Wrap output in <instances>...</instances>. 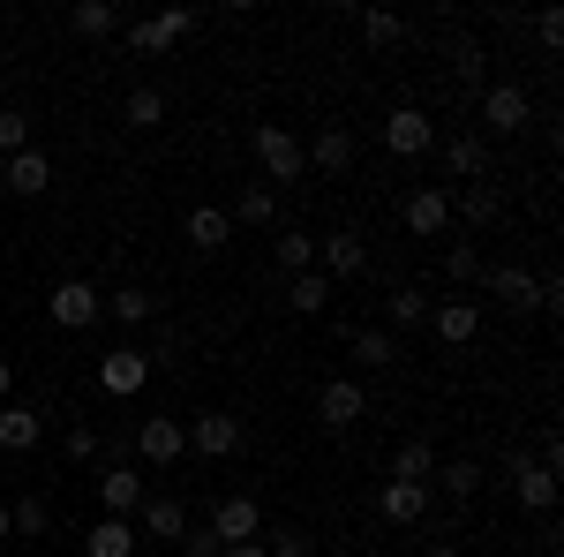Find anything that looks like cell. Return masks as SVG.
Wrapping results in <instances>:
<instances>
[{"instance_id":"cell-5","label":"cell","mask_w":564,"mask_h":557,"mask_svg":"<svg viewBox=\"0 0 564 557\" xmlns=\"http://www.w3.org/2000/svg\"><path fill=\"white\" fill-rule=\"evenodd\" d=\"M481 121H489V136H520L534 121V106H527L520 84H489L481 90Z\"/></svg>"},{"instance_id":"cell-40","label":"cell","mask_w":564,"mask_h":557,"mask_svg":"<svg viewBox=\"0 0 564 557\" xmlns=\"http://www.w3.org/2000/svg\"><path fill=\"white\" fill-rule=\"evenodd\" d=\"M452 84H459V90L481 84V45H452Z\"/></svg>"},{"instance_id":"cell-34","label":"cell","mask_w":564,"mask_h":557,"mask_svg":"<svg viewBox=\"0 0 564 557\" xmlns=\"http://www.w3.org/2000/svg\"><path fill=\"white\" fill-rule=\"evenodd\" d=\"M106 309H113L121 324H151V317H159V301L143 294V287H121V294H106Z\"/></svg>"},{"instance_id":"cell-42","label":"cell","mask_w":564,"mask_h":557,"mask_svg":"<svg viewBox=\"0 0 564 557\" xmlns=\"http://www.w3.org/2000/svg\"><path fill=\"white\" fill-rule=\"evenodd\" d=\"M61 444H68V460H98V429H90V422H76Z\"/></svg>"},{"instance_id":"cell-17","label":"cell","mask_w":564,"mask_h":557,"mask_svg":"<svg viewBox=\"0 0 564 557\" xmlns=\"http://www.w3.org/2000/svg\"><path fill=\"white\" fill-rule=\"evenodd\" d=\"M377 513H384L391 527H414V519L430 513V482H384V490H377Z\"/></svg>"},{"instance_id":"cell-26","label":"cell","mask_w":564,"mask_h":557,"mask_svg":"<svg viewBox=\"0 0 564 557\" xmlns=\"http://www.w3.org/2000/svg\"><path fill=\"white\" fill-rule=\"evenodd\" d=\"M384 317L399 324V332H414V324H430V294H422V287H391V294H384Z\"/></svg>"},{"instance_id":"cell-30","label":"cell","mask_w":564,"mask_h":557,"mask_svg":"<svg viewBox=\"0 0 564 557\" xmlns=\"http://www.w3.org/2000/svg\"><path fill=\"white\" fill-rule=\"evenodd\" d=\"M436 490L467 505V497H475V490H481V468H475V460H436Z\"/></svg>"},{"instance_id":"cell-41","label":"cell","mask_w":564,"mask_h":557,"mask_svg":"<svg viewBox=\"0 0 564 557\" xmlns=\"http://www.w3.org/2000/svg\"><path fill=\"white\" fill-rule=\"evenodd\" d=\"M263 557H316V543H308L302 527H279V535L263 543Z\"/></svg>"},{"instance_id":"cell-32","label":"cell","mask_w":564,"mask_h":557,"mask_svg":"<svg viewBox=\"0 0 564 557\" xmlns=\"http://www.w3.org/2000/svg\"><path fill=\"white\" fill-rule=\"evenodd\" d=\"M121 121H129V129H159V121H166V98H159L151 84H135L129 106H121Z\"/></svg>"},{"instance_id":"cell-9","label":"cell","mask_w":564,"mask_h":557,"mask_svg":"<svg viewBox=\"0 0 564 557\" xmlns=\"http://www.w3.org/2000/svg\"><path fill=\"white\" fill-rule=\"evenodd\" d=\"M361 415H369V392L354 385V377H332V385L316 392V422L324 429H354Z\"/></svg>"},{"instance_id":"cell-20","label":"cell","mask_w":564,"mask_h":557,"mask_svg":"<svg viewBox=\"0 0 564 557\" xmlns=\"http://www.w3.org/2000/svg\"><path fill=\"white\" fill-rule=\"evenodd\" d=\"M135 519H143L151 543H181V535H188V505H181V497H143Z\"/></svg>"},{"instance_id":"cell-49","label":"cell","mask_w":564,"mask_h":557,"mask_svg":"<svg viewBox=\"0 0 564 557\" xmlns=\"http://www.w3.org/2000/svg\"><path fill=\"white\" fill-rule=\"evenodd\" d=\"M316 557H332V550H316Z\"/></svg>"},{"instance_id":"cell-39","label":"cell","mask_w":564,"mask_h":557,"mask_svg":"<svg viewBox=\"0 0 564 557\" xmlns=\"http://www.w3.org/2000/svg\"><path fill=\"white\" fill-rule=\"evenodd\" d=\"M0 151H8V159H15V151H31V114L0 106Z\"/></svg>"},{"instance_id":"cell-28","label":"cell","mask_w":564,"mask_h":557,"mask_svg":"<svg viewBox=\"0 0 564 557\" xmlns=\"http://www.w3.org/2000/svg\"><path fill=\"white\" fill-rule=\"evenodd\" d=\"M188 242H196V249H226V242H234V218L212 212V204H196V212H188Z\"/></svg>"},{"instance_id":"cell-21","label":"cell","mask_w":564,"mask_h":557,"mask_svg":"<svg viewBox=\"0 0 564 557\" xmlns=\"http://www.w3.org/2000/svg\"><path fill=\"white\" fill-rule=\"evenodd\" d=\"M84 557H135V527L129 519H90V535H84Z\"/></svg>"},{"instance_id":"cell-31","label":"cell","mask_w":564,"mask_h":557,"mask_svg":"<svg viewBox=\"0 0 564 557\" xmlns=\"http://www.w3.org/2000/svg\"><path fill=\"white\" fill-rule=\"evenodd\" d=\"M279 271H286V279H294V271H316V234L286 226V234H279Z\"/></svg>"},{"instance_id":"cell-10","label":"cell","mask_w":564,"mask_h":557,"mask_svg":"<svg viewBox=\"0 0 564 557\" xmlns=\"http://www.w3.org/2000/svg\"><path fill=\"white\" fill-rule=\"evenodd\" d=\"M481 279H489V294L505 301L512 317H534V309H542V279L520 271V264H497V271H481Z\"/></svg>"},{"instance_id":"cell-7","label":"cell","mask_w":564,"mask_h":557,"mask_svg":"<svg viewBox=\"0 0 564 557\" xmlns=\"http://www.w3.org/2000/svg\"><path fill=\"white\" fill-rule=\"evenodd\" d=\"M361 264H369V242H361L354 226H339V234H324V242H316V271H324L332 287H339V279H354Z\"/></svg>"},{"instance_id":"cell-44","label":"cell","mask_w":564,"mask_h":557,"mask_svg":"<svg viewBox=\"0 0 564 557\" xmlns=\"http://www.w3.org/2000/svg\"><path fill=\"white\" fill-rule=\"evenodd\" d=\"M534 39H542L550 53H557V45H564V15H542V23H534Z\"/></svg>"},{"instance_id":"cell-33","label":"cell","mask_w":564,"mask_h":557,"mask_svg":"<svg viewBox=\"0 0 564 557\" xmlns=\"http://www.w3.org/2000/svg\"><path fill=\"white\" fill-rule=\"evenodd\" d=\"M354 362H361V369H391V362H399V340H391V332H354Z\"/></svg>"},{"instance_id":"cell-11","label":"cell","mask_w":564,"mask_h":557,"mask_svg":"<svg viewBox=\"0 0 564 557\" xmlns=\"http://www.w3.org/2000/svg\"><path fill=\"white\" fill-rule=\"evenodd\" d=\"M98 385L113 392V399H135V392L151 385V354H135V346H113V354L98 362Z\"/></svg>"},{"instance_id":"cell-22","label":"cell","mask_w":564,"mask_h":557,"mask_svg":"<svg viewBox=\"0 0 564 557\" xmlns=\"http://www.w3.org/2000/svg\"><path fill=\"white\" fill-rule=\"evenodd\" d=\"M286 309H294V317H324V309H332V279H324V271H294V279H286Z\"/></svg>"},{"instance_id":"cell-36","label":"cell","mask_w":564,"mask_h":557,"mask_svg":"<svg viewBox=\"0 0 564 557\" xmlns=\"http://www.w3.org/2000/svg\"><path fill=\"white\" fill-rule=\"evenodd\" d=\"M444 271H452V287L467 294V287L481 279V257H475V242H452V249H444Z\"/></svg>"},{"instance_id":"cell-35","label":"cell","mask_w":564,"mask_h":557,"mask_svg":"<svg viewBox=\"0 0 564 557\" xmlns=\"http://www.w3.org/2000/svg\"><path fill=\"white\" fill-rule=\"evenodd\" d=\"M234 218H241V226H271V218H279V196H271V189H241V204H234Z\"/></svg>"},{"instance_id":"cell-16","label":"cell","mask_w":564,"mask_h":557,"mask_svg":"<svg viewBox=\"0 0 564 557\" xmlns=\"http://www.w3.org/2000/svg\"><path fill=\"white\" fill-rule=\"evenodd\" d=\"M135 452H143L151 468H174L181 452H188V437H181V422H166V415H151V422H135Z\"/></svg>"},{"instance_id":"cell-45","label":"cell","mask_w":564,"mask_h":557,"mask_svg":"<svg viewBox=\"0 0 564 557\" xmlns=\"http://www.w3.org/2000/svg\"><path fill=\"white\" fill-rule=\"evenodd\" d=\"M218 557H263V543H234V550H218Z\"/></svg>"},{"instance_id":"cell-6","label":"cell","mask_w":564,"mask_h":557,"mask_svg":"<svg viewBox=\"0 0 564 557\" xmlns=\"http://www.w3.org/2000/svg\"><path fill=\"white\" fill-rule=\"evenodd\" d=\"M257 527H263L257 497H218V505H212V543H218V550H234V543H257Z\"/></svg>"},{"instance_id":"cell-14","label":"cell","mask_w":564,"mask_h":557,"mask_svg":"<svg viewBox=\"0 0 564 557\" xmlns=\"http://www.w3.org/2000/svg\"><path fill=\"white\" fill-rule=\"evenodd\" d=\"M399 218H406V234H422V242H436V234L452 226V189H414V196L399 204Z\"/></svg>"},{"instance_id":"cell-8","label":"cell","mask_w":564,"mask_h":557,"mask_svg":"<svg viewBox=\"0 0 564 557\" xmlns=\"http://www.w3.org/2000/svg\"><path fill=\"white\" fill-rule=\"evenodd\" d=\"M181 437H188L196 460H226V452H241V422H234V415H196V422H181Z\"/></svg>"},{"instance_id":"cell-25","label":"cell","mask_w":564,"mask_h":557,"mask_svg":"<svg viewBox=\"0 0 564 557\" xmlns=\"http://www.w3.org/2000/svg\"><path fill=\"white\" fill-rule=\"evenodd\" d=\"M68 31L106 39V31H121V8H113V0H76V8H68Z\"/></svg>"},{"instance_id":"cell-15","label":"cell","mask_w":564,"mask_h":557,"mask_svg":"<svg viewBox=\"0 0 564 557\" xmlns=\"http://www.w3.org/2000/svg\"><path fill=\"white\" fill-rule=\"evenodd\" d=\"M302 167H316V173H347V167H354V129H347V121L316 129V136L302 143Z\"/></svg>"},{"instance_id":"cell-3","label":"cell","mask_w":564,"mask_h":557,"mask_svg":"<svg viewBox=\"0 0 564 557\" xmlns=\"http://www.w3.org/2000/svg\"><path fill=\"white\" fill-rule=\"evenodd\" d=\"M436 143V121L422 114V106H391V121H384V151L391 159H422Z\"/></svg>"},{"instance_id":"cell-2","label":"cell","mask_w":564,"mask_h":557,"mask_svg":"<svg viewBox=\"0 0 564 557\" xmlns=\"http://www.w3.org/2000/svg\"><path fill=\"white\" fill-rule=\"evenodd\" d=\"M45 309H53V324H61V332H90V324H98V309H106V301H98V287H90V279H61V287H53V301H45Z\"/></svg>"},{"instance_id":"cell-43","label":"cell","mask_w":564,"mask_h":557,"mask_svg":"<svg viewBox=\"0 0 564 557\" xmlns=\"http://www.w3.org/2000/svg\"><path fill=\"white\" fill-rule=\"evenodd\" d=\"M181 550H188V557H218V543H212V527H188V535H181Z\"/></svg>"},{"instance_id":"cell-12","label":"cell","mask_w":564,"mask_h":557,"mask_svg":"<svg viewBox=\"0 0 564 557\" xmlns=\"http://www.w3.org/2000/svg\"><path fill=\"white\" fill-rule=\"evenodd\" d=\"M512 497H520L527 513H550V505H557V468H550V460H520V452H512Z\"/></svg>"},{"instance_id":"cell-27","label":"cell","mask_w":564,"mask_h":557,"mask_svg":"<svg viewBox=\"0 0 564 557\" xmlns=\"http://www.w3.org/2000/svg\"><path fill=\"white\" fill-rule=\"evenodd\" d=\"M430 474H436V452L422 437H406V444L391 452V482H430Z\"/></svg>"},{"instance_id":"cell-18","label":"cell","mask_w":564,"mask_h":557,"mask_svg":"<svg viewBox=\"0 0 564 557\" xmlns=\"http://www.w3.org/2000/svg\"><path fill=\"white\" fill-rule=\"evenodd\" d=\"M143 497H151V490H143V474H135V468H106V474H98V505H106L113 519H129Z\"/></svg>"},{"instance_id":"cell-37","label":"cell","mask_w":564,"mask_h":557,"mask_svg":"<svg viewBox=\"0 0 564 557\" xmlns=\"http://www.w3.org/2000/svg\"><path fill=\"white\" fill-rule=\"evenodd\" d=\"M361 39H369V45H399V39H406V23H399L391 8H361Z\"/></svg>"},{"instance_id":"cell-4","label":"cell","mask_w":564,"mask_h":557,"mask_svg":"<svg viewBox=\"0 0 564 557\" xmlns=\"http://www.w3.org/2000/svg\"><path fill=\"white\" fill-rule=\"evenodd\" d=\"M196 31V8H166V15H143V23H129V53H166V45H181Z\"/></svg>"},{"instance_id":"cell-13","label":"cell","mask_w":564,"mask_h":557,"mask_svg":"<svg viewBox=\"0 0 564 557\" xmlns=\"http://www.w3.org/2000/svg\"><path fill=\"white\" fill-rule=\"evenodd\" d=\"M430 332L444 346H467L481 332V301H467V294H452V301H430Z\"/></svg>"},{"instance_id":"cell-29","label":"cell","mask_w":564,"mask_h":557,"mask_svg":"<svg viewBox=\"0 0 564 557\" xmlns=\"http://www.w3.org/2000/svg\"><path fill=\"white\" fill-rule=\"evenodd\" d=\"M53 527V505H45L39 490H23L15 505H8V535H45Z\"/></svg>"},{"instance_id":"cell-50","label":"cell","mask_w":564,"mask_h":557,"mask_svg":"<svg viewBox=\"0 0 564 557\" xmlns=\"http://www.w3.org/2000/svg\"><path fill=\"white\" fill-rule=\"evenodd\" d=\"M0 15H8V8H0Z\"/></svg>"},{"instance_id":"cell-47","label":"cell","mask_w":564,"mask_h":557,"mask_svg":"<svg viewBox=\"0 0 564 557\" xmlns=\"http://www.w3.org/2000/svg\"><path fill=\"white\" fill-rule=\"evenodd\" d=\"M430 557H459V543H430Z\"/></svg>"},{"instance_id":"cell-24","label":"cell","mask_w":564,"mask_h":557,"mask_svg":"<svg viewBox=\"0 0 564 557\" xmlns=\"http://www.w3.org/2000/svg\"><path fill=\"white\" fill-rule=\"evenodd\" d=\"M444 167H452V181H481L489 173V143L481 136H452L444 143Z\"/></svg>"},{"instance_id":"cell-1","label":"cell","mask_w":564,"mask_h":557,"mask_svg":"<svg viewBox=\"0 0 564 557\" xmlns=\"http://www.w3.org/2000/svg\"><path fill=\"white\" fill-rule=\"evenodd\" d=\"M257 159H263V173L271 181H302V136L294 129H279V121H257Z\"/></svg>"},{"instance_id":"cell-48","label":"cell","mask_w":564,"mask_h":557,"mask_svg":"<svg viewBox=\"0 0 564 557\" xmlns=\"http://www.w3.org/2000/svg\"><path fill=\"white\" fill-rule=\"evenodd\" d=\"M0 543H8V505H0Z\"/></svg>"},{"instance_id":"cell-23","label":"cell","mask_w":564,"mask_h":557,"mask_svg":"<svg viewBox=\"0 0 564 557\" xmlns=\"http://www.w3.org/2000/svg\"><path fill=\"white\" fill-rule=\"evenodd\" d=\"M39 407H23V399H8V407H0V444H8V452H31V444H39Z\"/></svg>"},{"instance_id":"cell-38","label":"cell","mask_w":564,"mask_h":557,"mask_svg":"<svg viewBox=\"0 0 564 557\" xmlns=\"http://www.w3.org/2000/svg\"><path fill=\"white\" fill-rule=\"evenodd\" d=\"M459 212L475 218V226H489V218L505 212V196H497V189H489V181H475V189H467V196H459Z\"/></svg>"},{"instance_id":"cell-19","label":"cell","mask_w":564,"mask_h":557,"mask_svg":"<svg viewBox=\"0 0 564 557\" xmlns=\"http://www.w3.org/2000/svg\"><path fill=\"white\" fill-rule=\"evenodd\" d=\"M0 181H8V196H45V189H53V159H45V151H15V159L0 167Z\"/></svg>"},{"instance_id":"cell-46","label":"cell","mask_w":564,"mask_h":557,"mask_svg":"<svg viewBox=\"0 0 564 557\" xmlns=\"http://www.w3.org/2000/svg\"><path fill=\"white\" fill-rule=\"evenodd\" d=\"M8 392H15V369H8V362H0V407H8Z\"/></svg>"}]
</instances>
